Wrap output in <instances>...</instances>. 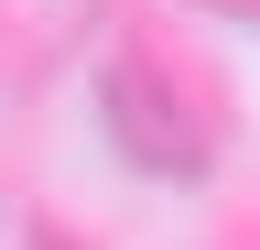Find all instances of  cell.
<instances>
[{"mask_svg":"<svg viewBox=\"0 0 260 250\" xmlns=\"http://www.w3.org/2000/svg\"><path fill=\"white\" fill-rule=\"evenodd\" d=\"M109 120H119V142L141 152L152 174H195V163H206V142H217V120H206V109H184V98H174V76L141 66V54L109 76Z\"/></svg>","mask_w":260,"mask_h":250,"instance_id":"obj_1","label":"cell"}]
</instances>
